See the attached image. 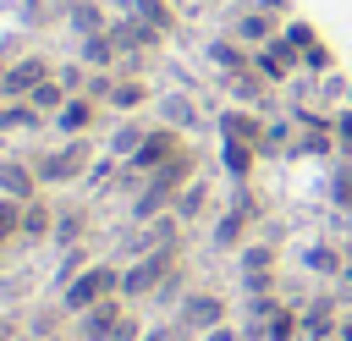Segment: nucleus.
<instances>
[{
	"label": "nucleus",
	"mask_w": 352,
	"mask_h": 341,
	"mask_svg": "<svg viewBox=\"0 0 352 341\" xmlns=\"http://www.w3.org/2000/svg\"><path fill=\"white\" fill-rule=\"evenodd\" d=\"M214 60H220V66H242V55H236V44H214Z\"/></svg>",
	"instance_id": "nucleus-23"
},
{
	"label": "nucleus",
	"mask_w": 352,
	"mask_h": 341,
	"mask_svg": "<svg viewBox=\"0 0 352 341\" xmlns=\"http://www.w3.org/2000/svg\"><path fill=\"white\" fill-rule=\"evenodd\" d=\"M182 319H187L192 330H204V324H214V319H220V297H192V302L182 308Z\"/></svg>",
	"instance_id": "nucleus-8"
},
{
	"label": "nucleus",
	"mask_w": 352,
	"mask_h": 341,
	"mask_svg": "<svg viewBox=\"0 0 352 341\" xmlns=\"http://www.w3.org/2000/svg\"><path fill=\"white\" fill-rule=\"evenodd\" d=\"M0 341H11V330H6V324H0Z\"/></svg>",
	"instance_id": "nucleus-26"
},
{
	"label": "nucleus",
	"mask_w": 352,
	"mask_h": 341,
	"mask_svg": "<svg viewBox=\"0 0 352 341\" xmlns=\"http://www.w3.org/2000/svg\"><path fill=\"white\" fill-rule=\"evenodd\" d=\"M28 104H33L38 116H44V110H55V104H60V82H50V77H44V82L28 94Z\"/></svg>",
	"instance_id": "nucleus-11"
},
{
	"label": "nucleus",
	"mask_w": 352,
	"mask_h": 341,
	"mask_svg": "<svg viewBox=\"0 0 352 341\" xmlns=\"http://www.w3.org/2000/svg\"><path fill=\"white\" fill-rule=\"evenodd\" d=\"M44 231H50V209L28 204V209H22V236H44Z\"/></svg>",
	"instance_id": "nucleus-15"
},
{
	"label": "nucleus",
	"mask_w": 352,
	"mask_h": 341,
	"mask_svg": "<svg viewBox=\"0 0 352 341\" xmlns=\"http://www.w3.org/2000/svg\"><path fill=\"white\" fill-rule=\"evenodd\" d=\"M242 270L253 275L248 286H258V270H270V248H248V258H242Z\"/></svg>",
	"instance_id": "nucleus-16"
},
{
	"label": "nucleus",
	"mask_w": 352,
	"mask_h": 341,
	"mask_svg": "<svg viewBox=\"0 0 352 341\" xmlns=\"http://www.w3.org/2000/svg\"><path fill=\"white\" fill-rule=\"evenodd\" d=\"M77 231H82V214H66L60 220V242H77Z\"/></svg>",
	"instance_id": "nucleus-24"
},
{
	"label": "nucleus",
	"mask_w": 352,
	"mask_h": 341,
	"mask_svg": "<svg viewBox=\"0 0 352 341\" xmlns=\"http://www.w3.org/2000/svg\"><path fill=\"white\" fill-rule=\"evenodd\" d=\"M176 148H182V143H176V132H148V138H143V148L132 154V165H143V170H160L165 160H176Z\"/></svg>",
	"instance_id": "nucleus-4"
},
{
	"label": "nucleus",
	"mask_w": 352,
	"mask_h": 341,
	"mask_svg": "<svg viewBox=\"0 0 352 341\" xmlns=\"http://www.w3.org/2000/svg\"><path fill=\"white\" fill-rule=\"evenodd\" d=\"M116 286H121L116 270H88V275H77V286H66V308H94V302H104Z\"/></svg>",
	"instance_id": "nucleus-3"
},
{
	"label": "nucleus",
	"mask_w": 352,
	"mask_h": 341,
	"mask_svg": "<svg viewBox=\"0 0 352 341\" xmlns=\"http://www.w3.org/2000/svg\"><path fill=\"white\" fill-rule=\"evenodd\" d=\"M346 341H352V319H346Z\"/></svg>",
	"instance_id": "nucleus-27"
},
{
	"label": "nucleus",
	"mask_w": 352,
	"mask_h": 341,
	"mask_svg": "<svg viewBox=\"0 0 352 341\" xmlns=\"http://www.w3.org/2000/svg\"><path fill=\"white\" fill-rule=\"evenodd\" d=\"M138 148H143V132L138 126H121L116 132V154H138Z\"/></svg>",
	"instance_id": "nucleus-17"
},
{
	"label": "nucleus",
	"mask_w": 352,
	"mask_h": 341,
	"mask_svg": "<svg viewBox=\"0 0 352 341\" xmlns=\"http://www.w3.org/2000/svg\"><path fill=\"white\" fill-rule=\"evenodd\" d=\"M11 231H22V209L6 198V204H0V236H11Z\"/></svg>",
	"instance_id": "nucleus-18"
},
{
	"label": "nucleus",
	"mask_w": 352,
	"mask_h": 341,
	"mask_svg": "<svg viewBox=\"0 0 352 341\" xmlns=\"http://www.w3.org/2000/svg\"><path fill=\"white\" fill-rule=\"evenodd\" d=\"M44 82V60H16L11 72H6V82H0V94H33Z\"/></svg>",
	"instance_id": "nucleus-5"
},
{
	"label": "nucleus",
	"mask_w": 352,
	"mask_h": 341,
	"mask_svg": "<svg viewBox=\"0 0 352 341\" xmlns=\"http://www.w3.org/2000/svg\"><path fill=\"white\" fill-rule=\"evenodd\" d=\"M88 121H94V104H88V99H72V104L60 110V126H66V132H82Z\"/></svg>",
	"instance_id": "nucleus-10"
},
{
	"label": "nucleus",
	"mask_w": 352,
	"mask_h": 341,
	"mask_svg": "<svg viewBox=\"0 0 352 341\" xmlns=\"http://www.w3.org/2000/svg\"><path fill=\"white\" fill-rule=\"evenodd\" d=\"M302 324H308L314 336H324V330H330V302H319V308H314V314H308Z\"/></svg>",
	"instance_id": "nucleus-20"
},
{
	"label": "nucleus",
	"mask_w": 352,
	"mask_h": 341,
	"mask_svg": "<svg viewBox=\"0 0 352 341\" xmlns=\"http://www.w3.org/2000/svg\"><path fill=\"white\" fill-rule=\"evenodd\" d=\"M148 341H160V336H148Z\"/></svg>",
	"instance_id": "nucleus-28"
},
{
	"label": "nucleus",
	"mask_w": 352,
	"mask_h": 341,
	"mask_svg": "<svg viewBox=\"0 0 352 341\" xmlns=\"http://www.w3.org/2000/svg\"><path fill=\"white\" fill-rule=\"evenodd\" d=\"M187 170H192V160H187V154L165 160V165H160V170L148 176V192L138 198V214H143V220H148V214H160V204L170 198V187H182V176H187Z\"/></svg>",
	"instance_id": "nucleus-1"
},
{
	"label": "nucleus",
	"mask_w": 352,
	"mask_h": 341,
	"mask_svg": "<svg viewBox=\"0 0 352 341\" xmlns=\"http://www.w3.org/2000/svg\"><path fill=\"white\" fill-rule=\"evenodd\" d=\"M110 55H116V38H104V33H94V38L82 44V60H94V66H104Z\"/></svg>",
	"instance_id": "nucleus-13"
},
{
	"label": "nucleus",
	"mask_w": 352,
	"mask_h": 341,
	"mask_svg": "<svg viewBox=\"0 0 352 341\" xmlns=\"http://www.w3.org/2000/svg\"><path fill=\"white\" fill-rule=\"evenodd\" d=\"M138 11H143V16H148V22H154V28H165V22H170V16H165V6H160V0H138Z\"/></svg>",
	"instance_id": "nucleus-21"
},
{
	"label": "nucleus",
	"mask_w": 352,
	"mask_h": 341,
	"mask_svg": "<svg viewBox=\"0 0 352 341\" xmlns=\"http://www.w3.org/2000/svg\"><path fill=\"white\" fill-rule=\"evenodd\" d=\"M292 314H270V341H292Z\"/></svg>",
	"instance_id": "nucleus-19"
},
{
	"label": "nucleus",
	"mask_w": 352,
	"mask_h": 341,
	"mask_svg": "<svg viewBox=\"0 0 352 341\" xmlns=\"http://www.w3.org/2000/svg\"><path fill=\"white\" fill-rule=\"evenodd\" d=\"M242 33H248V38H264V33H270V22H258V16H248V22H242Z\"/></svg>",
	"instance_id": "nucleus-25"
},
{
	"label": "nucleus",
	"mask_w": 352,
	"mask_h": 341,
	"mask_svg": "<svg viewBox=\"0 0 352 341\" xmlns=\"http://www.w3.org/2000/svg\"><path fill=\"white\" fill-rule=\"evenodd\" d=\"M121 330V314H116V302H94L88 308V324H82V336L88 341H104V336H116Z\"/></svg>",
	"instance_id": "nucleus-7"
},
{
	"label": "nucleus",
	"mask_w": 352,
	"mask_h": 341,
	"mask_svg": "<svg viewBox=\"0 0 352 341\" xmlns=\"http://www.w3.org/2000/svg\"><path fill=\"white\" fill-rule=\"evenodd\" d=\"M248 214H253V204H236V209H231V214H226V220H220V242H226V248H231V242H236V231H242V226H248Z\"/></svg>",
	"instance_id": "nucleus-12"
},
{
	"label": "nucleus",
	"mask_w": 352,
	"mask_h": 341,
	"mask_svg": "<svg viewBox=\"0 0 352 341\" xmlns=\"http://www.w3.org/2000/svg\"><path fill=\"white\" fill-rule=\"evenodd\" d=\"M110 104L138 110V104H143V82H116V88H110Z\"/></svg>",
	"instance_id": "nucleus-14"
},
{
	"label": "nucleus",
	"mask_w": 352,
	"mask_h": 341,
	"mask_svg": "<svg viewBox=\"0 0 352 341\" xmlns=\"http://www.w3.org/2000/svg\"><path fill=\"white\" fill-rule=\"evenodd\" d=\"M204 192H209V187H187V198H182L176 214H198V209H204Z\"/></svg>",
	"instance_id": "nucleus-22"
},
{
	"label": "nucleus",
	"mask_w": 352,
	"mask_h": 341,
	"mask_svg": "<svg viewBox=\"0 0 352 341\" xmlns=\"http://www.w3.org/2000/svg\"><path fill=\"white\" fill-rule=\"evenodd\" d=\"M0 82H6V77H0Z\"/></svg>",
	"instance_id": "nucleus-29"
},
{
	"label": "nucleus",
	"mask_w": 352,
	"mask_h": 341,
	"mask_svg": "<svg viewBox=\"0 0 352 341\" xmlns=\"http://www.w3.org/2000/svg\"><path fill=\"white\" fill-rule=\"evenodd\" d=\"M0 192H11V198H28V192H33V176H28L22 165H0Z\"/></svg>",
	"instance_id": "nucleus-9"
},
{
	"label": "nucleus",
	"mask_w": 352,
	"mask_h": 341,
	"mask_svg": "<svg viewBox=\"0 0 352 341\" xmlns=\"http://www.w3.org/2000/svg\"><path fill=\"white\" fill-rule=\"evenodd\" d=\"M170 264H176V248H154L148 258H138V264L121 275V286H126L132 297H143V292H154V286H160V275H165Z\"/></svg>",
	"instance_id": "nucleus-2"
},
{
	"label": "nucleus",
	"mask_w": 352,
	"mask_h": 341,
	"mask_svg": "<svg viewBox=\"0 0 352 341\" xmlns=\"http://www.w3.org/2000/svg\"><path fill=\"white\" fill-rule=\"evenodd\" d=\"M82 160H88V143H72L66 154H55V160H44L38 170H44V182H60V176H77V170H82Z\"/></svg>",
	"instance_id": "nucleus-6"
}]
</instances>
